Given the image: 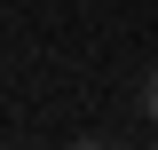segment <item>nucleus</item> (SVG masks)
Masks as SVG:
<instances>
[{"label":"nucleus","instance_id":"obj_1","mask_svg":"<svg viewBox=\"0 0 158 150\" xmlns=\"http://www.w3.org/2000/svg\"><path fill=\"white\" fill-rule=\"evenodd\" d=\"M142 103H150V119H158V79H150V95H142Z\"/></svg>","mask_w":158,"mask_h":150}]
</instances>
